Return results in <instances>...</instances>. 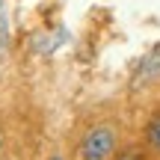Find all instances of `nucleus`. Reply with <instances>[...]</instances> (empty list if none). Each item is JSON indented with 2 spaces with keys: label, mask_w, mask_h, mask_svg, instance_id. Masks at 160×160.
<instances>
[{
  "label": "nucleus",
  "mask_w": 160,
  "mask_h": 160,
  "mask_svg": "<svg viewBox=\"0 0 160 160\" xmlns=\"http://www.w3.org/2000/svg\"><path fill=\"white\" fill-rule=\"evenodd\" d=\"M116 148V131L113 128H95L86 133L83 142V160H107Z\"/></svg>",
  "instance_id": "obj_1"
},
{
  "label": "nucleus",
  "mask_w": 160,
  "mask_h": 160,
  "mask_svg": "<svg viewBox=\"0 0 160 160\" xmlns=\"http://www.w3.org/2000/svg\"><path fill=\"white\" fill-rule=\"evenodd\" d=\"M157 74H160V45L142 59V65H139V77H157Z\"/></svg>",
  "instance_id": "obj_2"
},
{
  "label": "nucleus",
  "mask_w": 160,
  "mask_h": 160,
  "mask_svg": "<svg viewBox=\"0 0 160 160\" xmlns=\"http://www.w3.org/2000/svg\"><path fill=\"white\" fill-rule=\"evenodd\" d=\"M9 45V18H6V3L0 0V51Z\"/></svg>",
  "instance_id": "obj_3"
},
{
  "label": "nucleus",
  "mask_w": 160,
  "mask_h": 160,
  "mask_svg": "<svg viewBox=\"0 0 160 160\" xmlns=\"http://www.w3.org/2000/svg\"><path fill=\"white\" fill-rule=\"evenodd\" d=\"M148 139H151V145L160 151V116L151 122V128H148Z\"/></svg>",
  "instance_id": "obj_4"
},
{
  "label": "nucleus",
  "mask_w": 160,
  "mask_h": 160,
  "mask_svg": "<svg viewBox=\"0 0 160 160\" xmlns=\"http://www.w3.org/2000/svg\"><path fill=\"white\" fill-rule=\"evenodd\" d=\"M51 160H62V157H51Z\"/></svg>",
  "instance_id": "obj_5"
}]
</instances>
